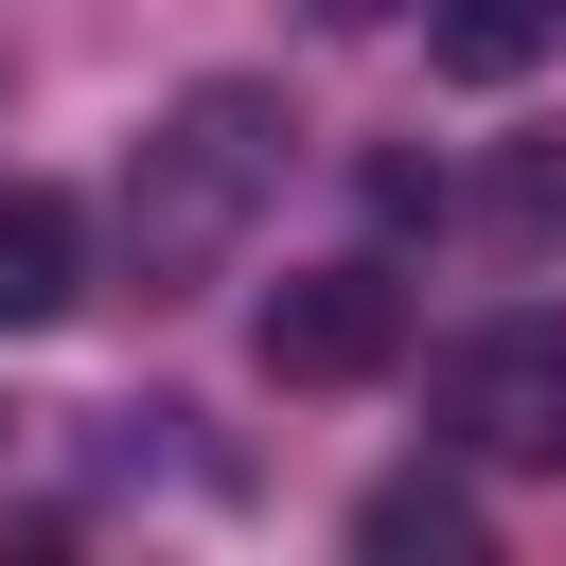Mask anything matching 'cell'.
Instances as JSON below:
<instances>
[{
	"instance_id": "cell-8",
	"label": "cell",
	"mask_w": 566,
	"mask_h": 566,
	"mask_svg": "<svg viewBox=\"0 0 566 566\" xmlns=\"http://www.w3.org/2000/svg\"><path fill=\"white\" fill-rule=\"evenodd\" d=\"M336 18H407V0H336Z\"/></svg>"
},
{
	"instance_id": "cell-7",
	"label": "cell",
	"mask_w": 566,
	"mask_h": 566,
	"mask_svg": "<svg viewBox=\"0 0 566 566\" xmlns=\"http://www.w3.org/2000/svg\"><path fill=\"white\" fill-rule=\"evenodd\" d=\"M478 230H495V248H566V142H513V159L478 177Z\"/></svg>"
},
{
	"instance_id": "cell-2",
	"label": "cell",
	"mask_w": 566,
	"mask_h": 566,
	"mask_svg": "<svg viewBox=\"0 0 566 566\" xmlns=\"http://www.w3.org/2000/svg\"><path fill=\"white\" fill-rule=\"evenodd\" d=\"M442 424L460 460H566V318H478L442 354Z\"/></svg>"
},
{
	"instance_id": "cell-3",
	"label": "cell",
	"mask_w": 566,
	"mask_h": 566,
	"mask_svg": "<svg viewBox=\"0 0 566 566\" xmlns=\"http://www.w3.org/2000/svg\"><path fill=\"white\" fill-rule=\"evenodd\" d=\"M407 354V283L389 265H301L283 301H265V371L283 389H371Z\"/></svg>"
},
{
	"instance_id": "cell-5",
	"label": "cell",
	"mask_w": 566,
	"mask_h": 566,
	"mask_svg": "<svg viewBox=\"0 0 566 566\" xmlns=\"http://www.w3.org/2000/svg\"><path fill=\"white\" fill-rule=\"evenodd\" d=\"M424 53H442L460 88H513V71L566 53V0H424Z\"/></svg>"
},
{
	"instance_id": "cell-1",
	"label": "cell",
	"mask_w": 566,
	"mask_h": 566,
	"mask_svg": "<svg viewBox=\"0 0 566 566\" xmlns=\"http://www.w3.org/2000/svg\"><path fill=\"white\" fill-rule=\"evenodd\" d=\"M283 142H301V106L283 88H248V71H212V88H177L142 142H124V283L142 301H195L230 248H248V212L283 195Z\"/></svg>"
},
{
	"instance_id": "cell-6",
	"label": "cell",
	"mask_w": 566,
	"mask_h": 566,
	"mask_svg": "<svg viewBox=\"0 0 566 566\" xmlns=\"http://www.w3.org/2000/svg\"><path fill=\"white\" fill-rule=\"evenodd\" d=\"M354 548L371 566H478V495L460 478H371L354 495Z\"/></svg>"
},
{
	"instance_id": "cell-9",
	"label": "cell",
	"mask_w": 566,
	"mask_h": 566,
	"mask_svg": "<svg viewBox=\"0 0 566 566\" xmlns=\"http://www.w3.org/2000/svg\"><path fill=\"white\" fill-rule=\"evenodd\" d=\"M0 424H18V407H0Z\"/></svg>"
},
{
	"instance_id": "cell-4",
	"label": "cell",
	"mask_w": 566,
	"mask_h": 566,
	"mask_svg": "<svg viewBox=\"0 0 566 566\" xmlns=\"http://www.w3.org/2000/svg\"><path fill=\"white\" fill-rule=\"evenodd\" d=\"M71 301H88V212L53 177H0V336H35Z\"/></svg>"
}]
</instances>
